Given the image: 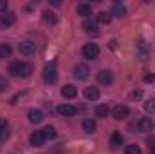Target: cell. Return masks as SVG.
I'll return each instance as SVG.
<instances>
[{
	"mask_svg": "<svg viewBox=\"0 0 155 154\" xmlns=\"http://www.w3.org/2000/svg\"><path fill=\"white\" fill-rule=\"evenodd\" d=\"M5 11H7V2H5V0H0V13L4 15Z\"/></svg>",
	"mask_w": 155,
	"mask_h": 154,
	"instance_id": "29",
	"label": "cell"
},
{
	"mask_svg": "<svg viewBox=\"0 0 155 154\" xmlns=\"http://www.w3.org/2000/svg\"><path fill=\"white\" fill-rule=\"evenodd\" d=\"M9 75L11 76H29L31 75V65H27V64H24V62H13L11 65H9Z\"/></svg>",
	"mask_w": 155,
	"mask_h": 154,
	"instance_id": "1",
	"label": "cell"
},
{
	"mask_svg": "<svg viewBox=\"0 0 155 154\" xmlns=\"http://www.w3.org/2000/svg\"><path fill=\"white\" fill-rule=\"evenodd\" d=\"M58 113L61 116H74L76 114V107L71 105V103H63V105L58 107Z\"/></svg>",
	"mask_w": 155,
	"mask_h": 154,
	"instance_id": "11",
	"label": "cell"
},
{
	"mask_svg": "<svg viewBox=\"0 0 155 154\" xmlns=\"http://www.w3.org/2000/svg\"><path fill=\"white\" fill-rule=\"evenodd\" d=\"M81 27H83V31H87V33H97V22H96V20L87 18V20L81 24Z\"/></svg>",
	"mask_w": 155,
	"mask_h": 154,
	"instance_id": "13",
	"label": "cell"
},
{
	"mask_svg": "<svg viewBox=\"0 0 155 154\" xmlns=\"http://www.w3.org/2000/svg\"><path fill=\"white\" fill-rule=\"evenodd\" d=\"M15 22H16L15 13H4V15H0V29H7V27H11Z\"/></svg>",
	"mask_w": 155,
	"mask_h": 154,
	"instance_id": "5",
	"label": "cell"
},
{
	"mask_svg": "<svg viewBox=\"0 0 155 154\" xmlns=\"http://www.w3.org/2000/svg\"><path fill=\"white\" fill-rule=\"evenodd\" d=\"M29 142H31V145H33V147H41V145H43V142H45V138H43L41 131H35V132L29 136Z\"/></svg>",
	"mask_w": 155,
	"mask_h": 154,
	"instance_id": "10",
	"label": "cell"
},
{
	"mask_svg": "<svg viewBox=\"0 0 155 154\" xmlns=\"http://www.w3.org/2000/svg\"><path fill=\"white\" fill-rule=\"evenodd\" d=\"M144 109H146V113L155 114V98H150V100L144 103Z\"/></svg>",
	"mask_w": 155,
	"mask_h": 154,
	"instance_id": "26",
	"label": "cell"
},
{
	"mask_svg": "<svg viewBox=\"0 0 155 154\" xmlns=\"http://www.w3.org/2000/svg\"><path fill=\"white\" fill-rule=\"evenodd\" d=\"M41 134H43V138H45V140H54L58 132H56V129H54L52 125H49V127L41 129Z\"/></svg>",
	"mask_w": 155,
	"mask_h": 154,
	"instance_id": "19",
	"label": "cell"
},
{
	"mask_svg": "<svg viewBox=\"0 0 155 154\" xmlns=\"http://www.w3.org/2000/svg\"><path fill=\"white\" fill-rule=\"evenodd\" d=\"M76 94H78V89L74 85L69 83V85H63V87H61V96H63V98H69V100H71V98H74Z\"/></svg>",
	"mask_w": 155,
	"mask_h": 154,
	"instance_id": "12",
	"label": "cell"
},
{
	"mask_svg": "<svg viewBox=\"0 0 155 154\" xmlns=\"http://www.w3.org/2000/svg\"><path fill=\"white\" fill-rule=\"evenodd\" d=\"M9 138V131H7V121L4 118H0V143H4Z\"/></svg>",
	"mask_w": 155,
	"mask_h": 154,
	"instance_id": "17",
	"label": "cell"
},
{
	"mask_svg": "<svg viewBox=\"0 0 155 154\" xmlns=\"http://www.w3.org/2000/svg\"><path fill=\"white\" fill-rule=\"evenodd\" d=\"M96 114L99 116V118H107V116L110 114V109H108V105H105V103L97 105V107H96Z\"/></svg>",
	"mask_w": 155,
	"mask_h": 154,
	"instance_id": "22",
	"label": "cell"
},
{
	"mask_svg": "<svg viewBox=\"0 0 155 154\" xmlns=\"http://www.w3.org/2000/svg\"><path fill=\"white\" fill-rule=\"evenodd\" d=\"M110 142H112V147L116 149V147H119V145H123V136H121L119 132H114L112 138H110Z\"/></svg>",
	"mask_w": 155,
	"mask_h": 154,
	"instance_id": "25",
	"label": "cell"
},
{
	"mask_svg": "<svg viewBox=\"0 0 155 154\" xmlns=\"http://www.w3.org/2000/svg\"><path fill=\"white\" fill-rule=\"evenodd\" d=\"M112 15H116V16H124L126 15V7L123 5V4H114V9H112Z\"/></svg>",
	"mask_w": 155,
	"mask_h": 154,
	"instance_id": "24",
	"label": "cell"
},
{
	"mask_svg": "<svg viewBox=\"0 0 155 154\" xmlns=\"http://www.w3.org/2000/svg\"><path fill=\"white\" fill-rule=\"evenodd\" d=\"M96 121L92 120V118H85L83 120V131L85 132H88V134H92V132H96Z\"/></svg>",
	"mask_w": 155,
	"mask_h": 154,
	"instance_id": "16",
	"label": "cell"
},
{
	"mask_svg": "<svg viewBox=\"0 0 155 154\" xmlns=\"http://www.w3.org/2000/svg\"><path fill=\"white\" fill-rule=\"evenodd\" d=\"M88 67L85 65V64H78L76 67H74V76L78 78V80H87L88 78Z\"/></svg>",
	"mask_w": 155,
	"mask_h": 154,
	"instance_id": "8",
	"label": "cell"
},
{
	"mask_svg": "<svg viewBox=\"0 0 155 154\" xmlns=\"http://www.w3.org/2000/svg\"><path fill=\"white\" fill-rule=\"evenodd\" d=\"M150 145V152L152 154H155V142H152V143H148Z\"/></svg>",
	"mask_w": 155,
	"mask_h": 154,
	"instance_id": "32",
	"label": "cell"
},
{
	"mask_svg": "<svg viewBox=\"0 0 155 154\" xmlns=\"http://www.w3.org/2000/svg\"><path fill=\"white\" fill-rule=\"evenodd\" d=\"M85 98H87L88 102H96V100L99 98V89H97V87H87V89H85Z\"/></svg>",
	"mask_w": 155,
	"mask_h": 154,
	"instance_id": "14",
	"label": "cell"
},
{
	"mask_svg": "<svg viewBox=\"0 0 155 154\" xmlns=\"http://www.w3.org/2000/svg\"><path fill=\"white\" fill-rule=\"evenodd\" d=\"M43 80H45V83H56L58 71H56V65L54 64H47L43 67Z\"/></svg>",
	"mask_w": 155,
	"mask_h": 154,
	"instance_id": "2",
	"label": "cell"
},
{
	"mask_svg": "<svg viewBox=\"0 0 155 154\" xmlns=\"http://www.w3.org/2000/svg\"><path fill=\"white\" fill-rule=\"evenodd\" d=\"M110 20H112V15L110 13H107V11L97 13V22L99 24H110Z\"/></svg>",
	"mask_w": 155,
	"mask_h": 154,
	"instance_id": "23",
	"label": "cell"
},
{
	"mask_svg": "<svg viewBox=\"0 0 155 154\" xmlns=\"http://www.w3.org/2000/svg\"><path fill=\"white\" fill-rule=\"evenodd\" d=\"M126 154H141V147L139 145H126Z\"/></svg>",
	"mask_w": 155,
	"mask_h": 154,
	"instance_id": "27",
	"label": "cell"
},
{
	"mask_svg": "<svg viewBox=\"0 0 155 154\" xmlns=\"http://www.w3.org/2000/svg\"><path fill=\"white\" fill-rule=\"evenodd\" d=\"M128 114H130V109L126 105H116L112 109V116L116 120H124V118H128Z\"/></svg>",
	"mask_w": 155,
	"mask_h": 154,
	"instance_id": "6",
	"label": "cell"
},
{
	"mask_svg": "<svg viewBox=\"0 0 155 154\" xmlns=\"http://www.w3.org/2000/svg\"><path fill=\"white\" fill-rule=\"evenodd\" d=\"M155 80V75H152V73H150V75H146V76H144V82H146V83H152V82H153Z\"/></svg>",
	"mask_w": 155,
	"mask_h": 154,
	"instance_id": "30",
	"label": "cell"
},
{
	"mask_svg": "<svg viewBox=\"0 0 155 154\" xmlns=\"http://www.w3.org/2000/svg\"><path fill=\"white\" fill-rule=\"evenodd\" d=\"M7 87H9V83H7V80H5V78H0V93H2V91H5Z\"/></svg>",
	"mask_w": 155,
	"mask_h": 154,
	"instance_id": "28",
	"label": "cell"
},
{
	"mask_svg": "<svg viewBox=\"0 0 155 154\" xmlns=\"http://www.w3.org/2000/svg\"><path fill=\"white\" fill-rule=\"evenodd\" d=\"M76 13L81 16H88V15H92V5L90 4H78Z\"/></svg>",
	"mask_w": 155,
	"mask_h": 154,
	"instance_id": "18",
	"label": "cell"
},
{
	"mask_svg": "<svg viewBox=\"0 0 155 154\" xmlns=\"http://www.w3.org/2000/svg\"><path fill=\"white\" fill-rule=\"evenodd\" d=\"M83 56L88 60H96L99 56V47L97 44H85L83 45Z\"/></svg>",
	"mask_w": 155,
	"mask_h": 154,
	"instance_id": "3",
	"label": "cell"
},
{
	"mask_svg": "<svg viewBox=\"0 0 155 154\" xmlns=\"http://www.w3.org/2000/svg\"><path fill=\"white\" fill-rule=\"evenodd\" d=\"M153 127H155V123H153V120H150V118H141L139 123H137V129L141 132H150V131H153Z\"/></svg>",
	"mask_w": 155,
	"mask_h": 154,
	"instance_id": "7",
	"label": "cell"
},
{
	"mask_svg": "<svg viewBox=\"0 0 155 154\" xmlns=\"http://www.w3.org/2000/svg\"><path fill=\"white\" fill-rule=\"evenodd\" d=\"M11 45L9 44H0V60H5V58H9L11 56Z\"/></svg>",
	"mask_w": 155,
	"mask_h": 154,
	"instance_id": "21",
	"label": "cell"
},
{
	"mask_svg": "<svg viewBox=\"0 0 155 154\" xmlns=\"http://www.w3.org/2000/svg\"><path fill=\"white\" fill-rule=\"evenodd\" d=\"M18 51H20V54H24V56H31V54H35L36 45H35V42L25 40V42H22V44L18 45Z\"/></svg>",
	"mask_w": 155,
	"mask_h": 154,
	"instance_id": "4",
	"label": "cell"
},
{
	"mask_svg": "<svg viewBox=\"0 0 155 154\" xmlns=\"http://www.w3.org/2000/svg\"><path fill=\"white\" fill-rule=\"evenodd\" d=\"M27 116H29V121L31 123H40L45 116H43V113L41 111H38V109H31L29 113H27Z\"/></svg>",
	"mask_w": 155,
	"mask_h": 154,
	"instance_id": "15",
	"label": "cell"
},
{
	"mask_svg": "<svg viewBox=\"0 0 155 154\" xmlns=\"http://www.w3.org/2000/svg\"><path fill=\"white\" fill-rule=\"evenodd\" d=\"M97 82H99L101 85H110V83L114 82V76H112L110 71H99V73H97Z\"/></svg>",
	"mask_w": 155,
	"mask_h": 154,
	"instance_id": "9",
	"label": "cell"
},
{
	"mask_svg": "<svg viewBox=\"0 0 155 154\" xmlns=\"http://www.w3.org/2000/svg\"><path fill=\"white\" fill-rule=\"evenodd\" d=\"M130 96H132V98H139V96H141V91H134Z\"/></svg>",
	"mask_w": 155,
	"mask_h": 154,
	"instance_id": "31",
	"label": "cell"
},
{
	"mask_svg": "<svg viewBox=\"0 0 155 154\" xmlns=\"http://www.w3.org/2000/svg\"><path fill=\"white\" fill-rule=\"evenodd\" d=\"M41 18H43V22H47V24H56V22H58V16H56L52 11H43V13H41Z\"/></svg>",
	"mask_w": 155,
	"mask_h": 154,
	"instance_id": "20",
	"label": "cell"
}]
</instances>
